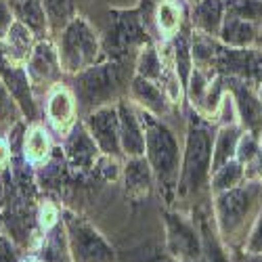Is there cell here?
<instances>
[{"label":"cell","instance_id":"9a60e30c","mask_svg":"<svg viewBox=\"0 0 262 262\" xmlns=\"http://www.w3.org/2000/svg\"><path fill=\"white\" fill-rule=\"evenodd\" d=\"M151 177H154V170H151L149 162L141 158H130L126 170H124V183H126V191L133 195V198H141L147 195L151 189Z\"/></svg>","mask_w":262,"mask_h":262},{"label":"cell","instance_id":"6da1fadb","mask_svg":"<svg viewBox=\"0 0 262 262\" xmlns=\"http://www.w3.org/2000/svg\"><path fill=\"white\" fill-rule=\"evenodd\" d=\"M145 133V154L147 162L166 191H172L179 179V143L170 128L156 120V116H141Z\"/></svg>","mask_w":262,"mask_h":262},{"label":"cell","instance_id":"d6a6232c","mask_svg":"<svg viewBox=\"0 0 262 262\" xmlns=\"http://www.w3.org/2000/svg\"><path fill=\"white\" fill-rule=\"evenodd\" d=\"M252 250L254 252H258V250H262V221L258 223V229L254 231V237H252Z\"/></svg>","mask_w":262,"mask_h":262},{"label":"cell","instance_id":"7402d4cb","mask_svg":"<svg viewBox=\"0 0 262 262\" xmlns=\"http://www.w3.org/2000/svg\"><path fill=\"white\" fill-rule=\"evenodd\" d=\"M137 76H143V78L154 80V82H158L160 76H162L160 51H156L149 42H145V45L141 47V53H139V59H137Z\"/></svg>","mask_w":262,"mask_h":262},{"label":"cell","instance_id":"277c9868","mask_svg":"<svg viewBox=\"0 0 262 262\" xmlns=\"http://www.w3.org/2000/svg\"><path fill=\"white\" fill-rule=\"evenodd\" d=\"M210 133L198 122H191L189 135H187V147H185V160H183V172H181V193L189 195L195 193L206 181L210 170Z\"/></svg>","mask_w":262,"mask_h":262},{"label":"cell","instance_id":"7c38bea8","mask_svg":"<svg viewBox=\"0 0 262 262\" xmlns=\"http://www.w3.org/2000/svg\"><path fill=\"white\" fill-rule=\"evenodd\" d=\"M97 143L93 141L91 133L84 128H78L70 135L68 143H65V154H68V160L72 162L74 168H91L95 164L97 158Z\"/></svg>","mask_w":262,"mask_h":262},{"label":"cell","instance_id":"7a4b0ae2","mask_svg":"<svg viewBox=\"0 0 262 262\" xmlns=\"http://www.w3.org/2000/svg\"><path fill=\"white\" fill-rule=\"evenodd\" d=\"M99 38L91 24L84 17H74L61 32L59 42V61L61 70L70 74H80L93 68L99 59Z\"/></svg>","mask_w":262,"mask_h":262},{"label":"cell","instance_id":"f546056e","mask_svg":"<svg viewBox=\"0 0 262 262\" xmlns=\"http://www.w3.org/2000/svg\"><path fill=\"white\" fill-rule=\"evenodd\" d=\"M0 262H17V256H15L11 242L3 235H0Z\"/></svg>","mask_w":262,"mask_h":262},{"label":"cell","instance_id":"30bf717a","mask_svg":"<svg viewBox=\"0 0 262 262\" xmlns=\"http://www.w3.org/2000/svg\"><path fill=\"white\" fill-rule=\"evenodd\" d=\"M120 112V145L128 158H141L145 154V133L137 112L130 105L122 103Z\"/></svg>","mask_w":262,"mask_h":262},{"label":"cell","instance_id":"d6986e66","mask_svg":"<svg viewBox=\"0 0 262 262\" xmlns=\"http://www.w3.org/2000/svg\"><path fill=\"white\" fill-rule=\"evenodd\" d=\"M154 17L160 34L164 36H174L181 28V7L174 0H158Z\"/></svg>","mask_w":262,"mask_h":262},{"label":"cell","instance_id":"ffe728a7","mask_svg":"<svg viewBox=\"0 0 262 262\" xmlns=\"http://www.w3.org/2000/svg\"><path fill=\"white\" fill-rule=\"evenodd\" d=\"M223 40L231 47H246L254 40V28L248 24V21L239 19V17H227V21L221 28Z\"/></svg>","mask_w":262,"mask_h":262},{"label":"cell","instance_id":"8fae6325","mask_svg":"<svg viewBox=\"0 0 262 262\" xmlns=\"http://www.w3.org/2000/svg\"><path fill=\"white\" fill-rule=\"evenodd\" d=\"M34 36H36L34 30H30L26 24H21L19 19H15L11 30L5 36V40L0 42L7 59L13 61L15 65H26L30 55H32V51H34V47H36Z\"/></svg>","mask_w":262,"mask_h":262},{"label":"cell","instance_id":"e0dca14e","mask_svg":"<svg viewBox=\"0 0 262 262\" xmlns=\"http://www.w3.org/2000/svg\"><path fill=\"white\" fill-rule=\"evenodd\" d=\"M11 7H13V13H15V19H19L21 24H26L36 34L47 30L49 17H47L42 0H13Z\"/></svg>","mask_w":262,"mask_h":262},{"label":"cell","instance_id":"2e32d148","mask_svg":"<svg viewBox=\"0 0 262 262\" xmlns=\"http://www.w3.org/2000/svg\"><path fill=\"white\" fill-rule=\"evenodd\" d=\"M74 112H76V105H74L72 95L65 89H55L47 103V114L53 126L59 130H65L74 120Z\"/></svg>","mask_w":262,"mask_h":262},{"label":"cell","instance_id":"5bb4252c","mask_svg":"<svg viewBox=\"0 0 262 262\" xmlns=\"http://www.w3.org/2000/svg\"><path fill=\"white\" fill-rule=\"evenodd\" d=\"M250 206V198L244 189H227L218 198V216H221L223 227H233L242 221Z\"/></svg>","mask_w":262,"mask_h":262},{"label":"cell","instance_id":"d4e9b609","mask_svg":"<svg viewBox=\"0 0 262 262\" xmlns=\"http://www.w3.org/2000/svg\"><path fill=\"white\" fill-rule=\"evenodd\" d=\"M235 130L227 128L221 133V137H218L216 141V147H214V158H212V170H218L221 166H225L229 162V158L233 156V151H235Z\"/></svg>","mask_w":262,"mask_h":262},{"label":"cell","instance_id":"44dd1931","mask_svg":"<svg viewBox=\"0 0 262 262\" xmlns=\"http://www.w3.org/2000/svg\"><path fill=\"white\" fill-rule=\"evenodd\" d=\"M24 151H26V158L30 162H42L49 158V151H51V141H49V135L45 128H32L30 133L26 135V141H24Z\"/></svg>","mask_w":262,"mask_h":262},{"label":"cell","instance_id":"ac0fdd59","mask_svg":"<svg viewBox=\"0 0 262 262\" xmlns=\"http://www.w3.org/2000/svg\"><path fill=\"white\" fill-rule=\"evenodd\" d=\"M193 24L206 34H218L223 28L221 0H198L193 9Z\"/></svg>","mask_w":262,"mask_h":262},{"label":"cell","instance_id":"ba28073f","mask_svg":"<svg viewBox=\"0 0 262 262\" xmlns=\"http://www.w3.org/2000/svg\"><path fill=\"white\" fill-rule=\"evenodd\" d=\"M24 68L32 86H49L61 74L59 51H55V47L49 40H40L36 42V47Z\"/></svg>","mask_w":262,"mask_h":262},{"label":"cell","instance_id":"9c48e42d","mask_svg":"<svg viewBox=\"0 0 262 262\" xmlns=\"http://www.w3.org/2000/svg\"><path fill=\"white\" fill-rule=\"evenodd\" d=\"M166 233H168V250L179 260H193L200 254V239L181 216L166 214Z\"/></svg>","mask_w":262,"mask_h":262},{"label":"cell","instance_id":"1f68e13d","mask_svg":"<svg viewBox=\"0 0 262 262\" xmlns=\"http://www.w3.org/2000/svg\"><path fill=\"white\" fill-rule=\"evenodd\" d=\"M9 162H11V143L5 137H0V170H5Z\"/></svg>","mask_w":262,"mask_h":262},{"label":"cell","instance_id":"83f0119b","mask_svg":"<svg viewBox=\"0 0 262 262\" xmlns=\"http://www.w3.org/2000/svg\"><path fill=\"white\" fill-rule=\"evenodd\" d=\"M202 239H204V250H206V256H208V262H227V258H225V254L221 252V248H218V244H216V239L212 237V233L206 229V225H204V229H202Z\"/></svg>","mask_w":262,"mask_h":262},{"label":"cell","instance_id":"5b68a950","mask_svg":"<svg viewBox=\"0 0 262 262\" xmlns=\"http://www.w3.org/2000/svg\"><path fill=\"white\" fill-rule=\"evenodd\" d=\"M68 235L76 262H114V250L91 225L68 218Z\"/></svg>","mask_w":262,"mask_h":262},{"label":"cell","instance_id":"603a6c76","mask_svg":"<svg viewBox=\"0 0 262 262\" xmlns=\"http://www.w3.org/2000/svg\"><path fill=\"white\" fill-rule=\"evenodd\" d=\"M235 95H237L239 112H242V116H244L246 124H248L250 128L258 130V128H260V124H262V107H260V103L252 97V93H250V91H246V89H244V86H239V89L235 91Z\"/></svg>","mask_w":262,"mask_h":262},{"label":"cell","instance_id":"484cf974","mask_svg":"<svg viewBox=\"0 0 262 262\" xmlns=\"http://www.w3.org/2000/svg\"><path fill=\"white\" fill-rule=\"evenodd\" d=\"M229 15L239 17L244 21L262 19V0H231L229 3Z\"/></svg>","mask_w":262,"mask_h":262},{"label":"cell","instance_id":"8992f818","mask_svg":"<svg viewBox=\"0 0 262 262\" xmlns=\"http://www.w3.org/2000/svg\"><path fill=\"white\" fill-rule=\"evenodd\" d=\"M137 45H145V30L139 13H118L109 19V30L105 36V49L109 55L120 57Z\"/></svg>","mask_w":262,"mask_h":262},{"label":"cell","instance_id":"d590c367","mask_svg":"<svg viewBox=\"0 0 262 262\" xmlns=\"http://www.w3.org/2000/svg\"><path fill=\"white\" fill-rule=\"evenodd\" d=\"M260 45H262V34H260Z\"/></svg>","mask_w":262,"mask_h":262},{"label":"cell","instance_id":"52a82bcc","mask_svg":"<svg viewBox=\"0 0 262 262\" xmlns=\"http://www.w3.org/2000/svg\"><path fill=\"white\" fill-rule=\"evenodd\" d=\"M86 128L97 143V147L105 156H118L122 151L120 145V112L118 107H99L91 112L89 120H86Z\"/></svg>","mask_w":262,"mask_h":262},{"label":"cell","instance_id":"e575fe53","mask_svg":"<svg viewBox=\"0 0 262 262\" xmlns=\"http://www.w3.org/2000/svg\"><path fill=\"white\" fill-rule=\"evenodd\" d=\"M3 109H5V105H3V103H0V114H3Z\"/></svg>","mask_w":262,"mask_h":262},{"label":"cell","instance_id":"74e56055","mask_svg":"<svg viewBox=\"0 0 262 262\" xmlns=\"http://www.w3.org/2000/svg\"><path fill=\"white\" fill-rule=\"evenodd\" d=\"M9 3H13V0H9Z\"/></svg>","mask_w":262,"mask_h":262},{"label":"cell","instance_id":"4fadbf2b","mask_svg":"<svg viewBox=\"0 0 262 262\" xmlns=\"http://www.w3.org/2000/svg\"><path fill=\"white\" fill-rule=\"evenodd\" d=\"M130 93H133L135 101H139L149 114L162 116L166 112V93L154 80H147L143 76H137L130 84Z\"/></svg>","mask_w":262,"mask_h":262},{"label":"cell","instance_id":"3957f363","mask_svg":"<svg viewBox=\"0 0 262 262\" xmlns=\"http://www.w3.org/2000/svg\"><path fill=\"white\" fill-rule=\"evenodd\" d=\"M122 89V70L118 63H103L80 72L76 82V95L84 109L105 107L112 103Z\"/></svg>","mask_w":262,"mask_h":262},{"label":"cell","instance_id":"4dcf8cb0","mask_svg":"<svg viewBox=\"0 0 262 262\" xmlns=\"http://www.w3.org/2000/svg\"><path fill=\"white\" fill-rule=\"evenodd\" d=\"M256 151V143L252 137H244L242 139V145H239V158L242 160H250Z\"/></svg>","mask_w":262,"mask_h":262},{"label":"cell","instance_id":"f1b7e54d","mask_svg":"<svg viewBox=\"0 0 262 262\" xmlns=\"http://www.w3.org/2000/svg\"><path fill=\"white\" fill-rule=\"evenodd\" d=\"M13 21H15V13H13L11 3L9 0H0V42L5 40L7 32L13 26Z\"/></svg>","mask_w":262,"mask_h":262},{"label":"cell","instance_id":"cb8c5ba5","mask_svg":"<svg viewBox=\"0 0 262 262\" xmlns=\"http://www.w3.org/2000/svg\"><path fill=\"white\" fill-rule=\"evenodd\" d=\"M42 5H45L49 24H53L55 28H59V26L65 28L76 17L74 0H42Z\"/></svg>","mask_w":262,"mask_h":262},{"label":"cell","instance_id":"4316f807","mask_svg":"<svg viewBox=\"0 0 262 262\" xmlns=\"http://www.w3.org/2000/svg\"><path fill=\"white\" fill-rule=\"evenodd\" d=\"M239 177H242V168L237 164L227 162L225 166H221L216 170V177H214V189H231Z\"/></svg>","mask_w":262,"mask_h":262},{"label":"cell","instance_id":"836d02e7","mask_svg":"<svg viewBox=\"0 0 262 262\" xmlns=\"http://www.w3.org/2000/svg\"><path fill=\"white\" fill-rule=\"evenodd\" d=\"M151 262H172V260H168V258H154Z\"/></svg>","mask_w":262,"mask_h":262},{"label":"cell","instance_id":"8d00e7d4","mask_svg":"<svg viewBox=\"0 0 262 262\" xmlns=\"http://www.w3.org/2000/svg\"><path fill=\"white\" fill-rule=\"evenodd\" d=\"M256 262H262V258H260V260H256Z\"/></svg>","mask_w":262,"mask_h":262}]
</instances>
